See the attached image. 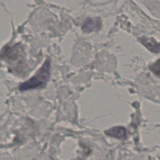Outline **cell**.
Segmentation results:
<instances>
[{"label":"cell","instance_id":"obj_1","mask_svg":"<svg viewBox=\"0 0 160 160\" xmlns=\"http://www.w3.org/2000/svg\"><path fill=\"white\" fill-rule=\"evenodd\" d=\"M50 76V62L46 61L36 74L31 79L22 83L19 86V89L26 91L38 87H42L48 81Z\"/></svg>","mask_w":160,"mask_h":160},{"label":"cell","instance_id":"obj_5","mask_svg":"<svg viewBox=\"0 0 160 160\" xmlns=\"http://www.w3.org/2000/svg\"><path fill=\"white\" fill-rule=\"evenodd\" d=\"M151 71H152L155 74L160 76V59L158 60L155 63L152 64L149 66Z\"/></svg>","mask_w":160,"mask_h":160},{"label":"cell","instance_id":"obj_3","mask_svg":"<svg viewBox=\"0 0 160 160\" xmlns=\"http://www.w3.org/2000/svg\"><path fill=\"white\" fill-rule=\"evenodd\" d=\"M140 42L149 51L153 52H160V42H158L153 38H148L146 37L139 39Z\"/></svg>","mask_w":160,"mask_h":160},{"label":"cell","instance_id":"obj_2","mask_svg":"<svg viewBox=\"0 0 160 160\" xmlns=\"http://www.w3.org/2000/svg\"><path fill=\"white\" fill-rule=\"evenodd\" d=\"M101 27V21L99 18H89L84 23L82 29L84 32H91L94 31H98Z\"/></svg>","mask_w":160,"mask_h":160},{"label":"cell","instance_id":"obj_4","mask_svg":"<svg viewBox=\"0 0 160 160\" xmlns=\"http://www.w3.org/2000/svg\"><path fill=\"white\" fill-rule=\"evenodd\" d=\"M106 133L111 136L119 139H123L126 137V130L124 127H114L106 131Z\"/></svg>","mask_w":160,"mask_h":160}]
</instances>
